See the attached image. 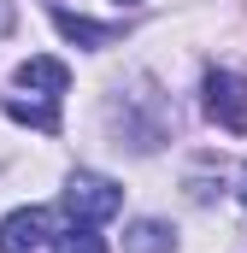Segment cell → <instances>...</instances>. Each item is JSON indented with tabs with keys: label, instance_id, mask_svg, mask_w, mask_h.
I'll return each instance as SVG.
<instances>
[{
	"label": "cell",
	"instance_id": "cell-1",
	"mask_svg": "<svg viewBox=\"0 0 247 253\" xmlns=\"http://www.w3.org/2000/svg\"><path fill=\"white\" fill-rule=\"evenodd\" d=\"M59 200H65V212H71V224H106V218H118L124 189L112 177H100V171H71Z\"/></svg>",
	"mask_w": 247,
	"mask_h": 253
},
{
	"label": "cell",
	"instance_id": "cell-2",
	"mask_svg": "<svg viewBox=\"0 0 247 253\" xmlns=\"http://www.w3.org/2000/svg\"><path fill=\"white\" fill-rule=\"evenodd\" d=\"M200 106H206V118H212L218 129L242 135V129H247V77H236V71H206Z\"/></svg>",
	"mask_w": 247,
	"mask_h": 253
},
{
	"label": "cell",
	"instance_id": "cell-3",
	"mask_svg": "<svg viewBox=\"0 0 247 253\" xmlns=\"http://www.w3.org/2000/svg\"><path fill=\"white\" fill-rule=\"evenodd\" d=\"M53 242V212L47 206H18L0 218V253H36Z\"/></svg>",
	"mask_w": 247,
	"mask_h": 253
},
{
	"label": "cell",
	"instance_id": "cell-4",
	"mask_svg": "<svg viewBox=\"0 0 247 253\" xmlns=\"http://www.w3.org/2000/svg\"><path fill=\"white\" fill-rule=\"evenodd\" d=\"M12 83L30 88V94H41V100H59L65 88H71V71H65V59H53V53H36V59H24L12 71Z\"/></svg>",
	"mask_w": 247,
	"mask_h": 253
},
{
	"label": "cell",
	"instance_id": "cell-5",
	"mask_svg": "<svg viewBox=\"0 0 247 253\" xmlns=\"http://www.w3.org/2000/svg\"><path fill=\"white\" fill-rule=\"evenodd\" d=\"M53 30H59L65 42H77V47H112L124 36V24H94L82 12H65V6H53Z\"/></svg>",
	"mask_w": 247,
	"mask_h": 253
},
{
	"label": "cell",
	"instance_id": "cell-6",
	"mask_svg": "<svg viewBox=\"0 0 247 253\" xmlns=\"http://www.w3.org/2000/svg\"><path fill=\"white\" fill-rule=\"evenodd\" d=\"M177 248V236H171V224H159V218H135L129 230H124V253H171Z\"/></svg>",
	"mask_w": 247,
	"mask_h": 253
},
{
	"label": "cell",
	"instance_id": "cell-7",
	"mask_svg": "<svg viewBox=\"0 0 247 253\" xmlns=\"http://www.w3.org/2000/svg\"><path fill=\"white\" fill-rule=\"evenodd\" d=\"M53 253H106V242L94 236V224H71L53 236Z\"/></svg>",
	"mask_w": 247,
	"mask_h": 253
},
{
	"label": "cell",
	"instance_id": "cell-8",
	"mask_svg": "<svg viewBox=\"0 0 247 253\" xmlns=\"http://www.w3.org/2000/svg\"><path fill=\"white\" fill-rule=\"evenodd\" d=\"M6 112H12L18 124H36V129H59V100H41V106H30V100H6Z\"/></svg>",
	"mask_w": 247,
	"mask_h": 253
},
{
	"label": "cell",
	"instance_id": "cell-9",
	"mask_svg": "<svg viewBox=\"0 0 247 253\" xmlns=\"http://www.w3.org/2000/svg\"><path fill=\"white\" fill-rule=\"evenodd\" d=\"M12 18H18V12H12V0H0V36H12Z\"/></svg>",
	"mask_w": 247,
	"mask_h": 253
},
{
	"label": "cell",
	"instance_id": "cell-10",
	"mask_svg": "<svg viewBox=\"0 0 247 253\" xmlns=\"http://www.w3.org/2000/svg\"><path fill=\"white\" fill-rule=\"evenodd\" d=\"M236 194H242V206H247V165H242V183H236Z\"/></svg>",
	"mask_w": 247,
	"mask_h": 253
},
{
	"label": "cell",
	"instance_id": "cell-11",
	"mask_svg": "<svg viewBox=\"0 0 247 253\" xmlns=\"http://www.w3.org/2000/svg\"><path fill=\"white\" fill-rule=\"evenodd\" d=\"M124 6H135V0H124Z\"/></svg>",
	"mask_w": 247,
	"mask_h": 253
}]
</instances>
